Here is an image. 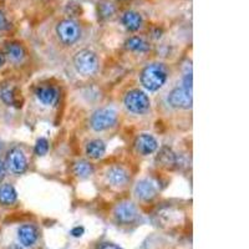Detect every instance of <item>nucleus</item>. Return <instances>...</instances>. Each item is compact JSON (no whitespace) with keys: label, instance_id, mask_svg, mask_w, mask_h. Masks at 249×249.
I'll list each match as a JSON object with an SVG mask.
<instances>
[{"label":"nucleus","instance_id":"nucleus-1","mask_svg":"<svg viewBox=\"0 0 249 249\" xmlns=\"http://www.w3.org/2000/svg\"><path fill=\"white\" fill-rule=\"evenodd\" d=\"M167 70L162 64H151L141 72V84L148 91H157L166 84Z\"/></svg>","mask_w":249,"mask_h":249},{"label":"nucleus","instance_id":"nucleus-2","mask_svg":"<svg viewBox=\"0 0 249 249\" xmlns=\"http://www.w3.org/2000/svg\"><path fill=\"white\" fill-rule=\"evenodd\" d=\"M74 65L77 72L82 76H91L99 69V57L93 51L84 49L77 51L74 56Z\"/></svg>","mask_w":249,"mask_h":249},{"label":"nucleus","instance_id":"nucleus-3","mask_svg":"<svg viewBox=\"0 0 249 249\" xmlns=\"http://www.w3.org/2000/svg\"><path fill=\"white\" fill-rule=\"evenodd\" d=\"M56 35L64 45H72L81 36V28L75 20L64 19L56 25Z\"/></svg>","mask_w":249,"mask_h":249},{"label":"nucleus","instance_id":"nucleus-4","mask_svg":"<svg viewBox=\"0 0 249 249\" xmlns=\"http://www.w3.org/2000/svg\"><path fill=\"white\" fill-rule=\"evenodd\" d=\"M117 122V112L113 108L105 107L95 111L91 116L90 124L93 131L101 132L113 127Z\"/></svg>","mask_w":249,"mask_h":249},{"label":"nucleus","instance_id":"nucleus-5","mask_svg":"<svg viewBox=\"0 0 249 249\" xmlns=\"http://www.w3.org/2000/svg\"><path fill=\"white\" fill-rule=\"evenodd\" d=\"M124 106L130 112L137 113V115H142L146 113L150 108L151 101L148 96L143 91L141 90H131L126 93L124 96Z\"/></svg>","mask_w":249,"mask_h":249},{"label":"nucleus","instance_id":"nucleus-6","mask_svg":"<svg viewBox=\"0 0 249 249\" xmlns=\"http://www.w3.org/2000/svg\"><path fill=\"white\" fill-rule=\"evenodd\" d=\"M192 90L186 88H176L168 95V104L177 110H190L192 107Z\"/></svg>","mask_w":249,"mask_h":249},{"label":"nucleus","instance_id":"nucleus-7","mask_svg":"<svg viewBox=\"0 0 249 249\" xmlns=\"http://www.w3.org/2000/svg\"><path fill=\"white\" fill-rule=\"evenodd\" d=\"M5 166L13 175H23L28 170V160H26L24 151L20 150L19 147H15L9 151Z\"/></svg>","mask_w":249,"mask_h":249},{"label":"nucleus","instance_id":"nucleus-8","mask_svg":"<svg viewBox=\"0 0 249 249\" xmlns=\"http://www.w3.org/2000/svg\"><path fill=\"white\" fill-rule=\"evenodd\" d=\"M115 218L117 219V222L124 224H130L136 221L137 217H139V212H137L136 206L132 203V202H121L116 206L115 208Z\"/></svg>","mask_w":249,"mask_h":249},{"label":"nucleus","instance_id":"nucleus-9","mask_svg":"<svg viewBox=\"0 0 249 249\" xmlns=\"http://www.w3.org/2000/svg\"><path fill=\"white\" fill-rule=\"evenodd\" d=\"M135 147H136L139 153H141L143 156H147L156 152V150L159 148V142H157V140L152 135L142 133V135L137 136L136 141H135Z\"/></svg>","mask_w":249,"mask_h":249},{"label":"nucleus","instance_id":"nucleus-10","mask_svg":"<svg viewBox=\"0 0 249 249\" xmlns=\"http://www.w3.org/2000/svg\"><path fill=\"white\" fill-rule=\"evenodd\" d=\"M18 238L21 244V247H33L36 243L37 238H39V232H37L36 227L31 226V224H24L18 231Z\"/></svg>","mask_w":249,"mask_h":249},{"label":"nucleus","instance_id":"nucleus-11","mask_svg":"<svg viewBox=\"0 0 249 249\" xmlns=\"http://www.w3.org/2000/svg\"><path fill=\"white\" fill-rule=\"evenodd\" d=\"M36 99L43 105L54 106L59 100V90L54 86H40L35 91Z\"/></svg>","mask_w":249,"mask_h":249},{"label":"nucleus","instance_id":"nucleus-12","mask_svg":"<svg viewBox=\"0 0 249 249\" xmlns=\"http://www.w3.org/2000/svg\"><path fill=\"white\" fill-rule=\"evenodd\" d=\"M106 179L110 184L115 187H122L127 183L130 179V175L121 166H113L106 173Z\"/></svg>","mask_w":249,"mask_h":249},{"label":"nucleus","instance_id":"nucleus-13","mask_svg":"<svg viewBox=\"0 0 249 249\" xmlns=\"http://www.w3.org/2000/svg\"><path fill=\"white\" fill-rule=\"evenodd\" d=\"M135 195L142 201H151L157 195V188L150 179H142L135 187Z\"/></svg>","mask_w":249,"mask_h":249},{"label":"nucleus","instance_id":"nucleus-14","mask_svg":"<svg viewBox=\"0 0 249 249\" xmlns=\"http://www.w3.org/2000/svg\"><path fill=\"white\" fill-rule=\"evenodd\" d=\"M157 162L161 164L162 167L172 170V168L177 167L178 159H177V155L170 147H162L159 156H157Z\"/></svg>","mask_w":249,"mask_h":249},{"label":"nucleus","instance_id":"nucleus-15","mask_svg":"<svg viewBox=\"0 0 249 249\" xmlns=\"http://www.w3.org/2000/svg\"><path fill=\"white\" fill-rule=\"evenodd\" d=\"M142 23V17L137 12H133V10H127L124 12L122 15V24L124 25V28L127 29L128 31H137L141 29Z\"/></svg>","mask_w":249,"mask_h":249},{"label":"nucleus","instance_id":"nucleus-16","mask_svg":"<svg viewBox=\"0 0 249 249\" xmlns=\"http://www.w3.org/2000/svg\"><path fill=\"white\" fill-rule=\"evenodd\" d=\"M106 153V144L101 140H93L86 146V155L91 160H100Z\"/></svg>","mask_w":249,"mask_h":249},{"label":"nucleus","instance_id":"nucleus-17","mask_svg":"<svg viewBox=\"0 0 249 249\" xmlns=\"http://www.w3.org/2000/svg\"><path fill=\"white\" fill-rule=\"evenodd\" d=\"M18 192L12 184H3L0 187V204L12 206L17 202Z\"/></svg>","mask_w":249,"mask_h":249},{"label":"nucleus","instance_id":"nucleus-18","mask_svg":"<svg viewBox=\"0 0 249 249\" xmlns=\"http://www.w3.org/2000/svg\"><path fill=\"white\" fill-rule=\"evenodd\" d=\"M0 99L3 100L4 104L8 106H18L19 107V102H18V92L17 89L9 85H3L0 88Z\"/></svg>","mask_w":249,"mask_h":249},{"label":"nucleus","instance_id":"nucleus-19","mask_svg":"<svg viewBox=\"0 0 249 249\" xmlns=\"http://www.w3.org/2000/svg\"><path fill=\"white\" fill-rule=\"evenodd\" d=\"M124 46H126L127 50L135 51V53H147L151 49L150 44H148L144 39L139 36H132L130 37V39L126 40Z\"/></svg>","mask_w":249,"mask_h":249},{"label":"nucleus","instance_id":"nucleus-20","mask_svg":"<svg viewBox=\"0 0 249 249\" xmlns=\"http://www.w3.org/2000/svg\"><path fill=\"white\" fill-rule=\"evenodd\" d=\"M5 55L13 62H20L23 61V59L25 57V50L19 43H10L6 45Z\"/></svg>","mask_w":249,"mask_h":249},{"label":"nucleus","instance_id":"nucleus-21","mask_svg":"<svg viewBox=\"0 0 249 249\" xmlns=\"http://www.w3.org/2000/svg\"><path fill=\"white\" fill-rule=\"evenodd\" d=\"M72 171H74L75 176H77L80 178H88L93 173V166L89 161L81 160V161H77L74 164Z\"/></svg>","mask_w":249,"mask_h":249},{"label":"nucleus","instance_id":"nucleus-22","mask_svg":"<svg viewBox=\"0 0 249 249\" xmlns=\"http://www.w3.org/2000/svg\"><path fill=\"white\" fill-rule=\"evenodd\" d=\"M116 12V9L113 6V4L108 0H104L99 4V13L101 18H111Z\"/></svg>","mask_w":249,"mask_h":249},{"label":"nucleus","instance_id":"nucleus-23","mask_svg":"<svg viewBox=\"0 0 249 249\" xmlns=\"http://www.w3.org/2000/svg\"><path fill=\"white\" fill-rule=\"evenodd\" d=\"M49 152V141L44 137L39 139L35 144V153L37 156H45Z\"/></svg>","mask_w":249,"mask_h":249},{"label":"nucleus","instance_id":"nucleus-24","mask_svg":"<svg viewBox=\"0 0 249 249\" xmlns=\"http://www.w3.org/2000/svg\"><path fill=\"white\" fill-rule=\"evenodd\" d=\"M183 88L188 89V90H192V72H188L186 74L183 79Z\"/></svg>","mask_w":249,"mask_h":249},{"label":"nucleus","instance_id":"nucleus-25","mask_svg":"<svg viewBox=\"0 0 249 249\" xmlns=\"http://www.w3.org/2000/svg\"><path fill=\"white\" fill-rule=\"evenodd\" d=\"M6 28H8V20H6L4 13L0 12V31L5 30Z\"/></svg>","mask_w":249,"mask_h":249},{"label":"nucleus","instance_id":"nucleus-26","mask_svg":"<svg viewBox=\"0 0 249 249\" xmlns=\"http://www.w3.org/2000/svg\"><path fill=\"white\" fill-rule=\"evenodd\" d=\"M84 232H85V230L82 227H75L74 230L71 231V234L74 235V237H81Z\"/></svg>","mask_w":249,"mask_h":249},{"label":"nucleus","instance_id":"nucleus-27","mask_svg":"<svg viewBox=\"0 0 249 249\" xmlns=\"http://www.w3.org/2000/svg\"><path fill=\"white\" fill-rule=\"evenodd\" d=\"M6 173V166L3 161H0V181L5 177Z\"/></svg>","mask_w":249,"mask_h":249},{"label":"nucleus","instance_id":"nucleus-28","mask_svg":"<svg viewBox=\"0 0 249 249\" xmlns=\"http://www.w3.org/2000/svg\"><path fill=\"white\" fill-rule=\"evenodd\" d=\"M101 249H122V248H120L119 246H115V244H104V246H102V248Z\"/></svg>","mask_w":249,"mask_h":249},{"label":"nucleus","instance_id":"nucleus-29","mask_svg":"<svg viewBox=\"0 0 249 249\" xmlns=\"http://www.w3.org/2000/svg\"><path fill=\"white\" fill-rule=\"evenodd\" d=\"M5 61H6V55L0 51V68L5 64Z\"/></svg>","mask_w":249,"mask_h":249},{"label":"nucleus","instance_id":"nucleus-30","mask_svg":"<svg viewBox=\"0 0 249 249\" xmlns=\"http://www.w3.org/2000/svg\"><path fill=\"white\" fill-rule=\"evenodd\" d=\"M9 249H23V247L19 246V244H13V246L9 247Z\"/></svg>","mask_w":249,"mask_h":249},{"label":"nucleus","instance_id":"nucleus-31","mask_svg":"<svg viewBox=\"0 0 249 249\" xmlns=\"http://www.w3.org/2000/svg\"><path fill=\"white\" fill-rule=\"evenodd\" d=\"M1 151H3V142L0 141V153H1Z\"/></svg>","mask_w":249,"mask_h":249}]
</instances>
